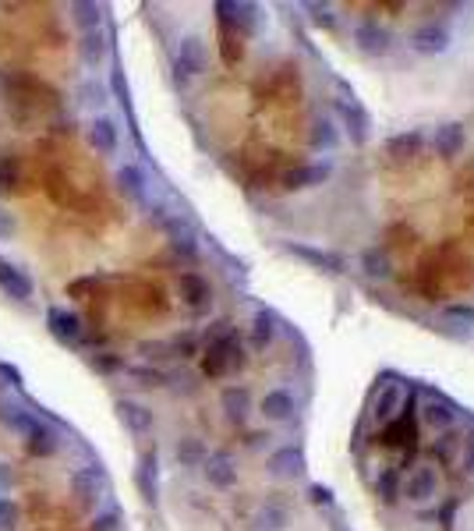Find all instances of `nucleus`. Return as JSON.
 <instances>
[{"instance_id":"obj_25","label":"nucleus","mask_w":474,"mask_h":531,"mask_svg":"<svg viewBox=\"0 0 474 531\" xmlns=\"http://www.w3.org/2000/svg\"><path fill=\"white\" fill-rule=\"evenodd\" d=\"M57 450H60V435H57V432H53L46 421H42V425H39V428H35V432L25 439V453H28V457H35V460H42V457H53Z\"/></svg>"},{"instance_id":"obj_46","label":"nucleus","mask_w":474,"mask_h":531,"mask_svg":"<svg viewBox=\"0 0 474 531\" xmlns=\"http://www.w3.org/2000/svg\"><path fill=\"white\" fill-rule=\"evenodd\" d=\"M308 11H311V21H315V25H322V28H333V25H336L333 7H325V4H311Z\"/></svg>"},{"instance_id":"obj_16","label":"nucleus","mask_w":474,"mask_h":531,"mask_svg":"<svg viewBox=\"0 0 474 531\" xmlns=\"http://www.w3.org/2000/svg\"><path fill=\"white\" fill-rule=\"evenodd\" d=\"M46 326H50V333H53L60 343H67V347L81 343V336H85L81 319H78L74 312H67V308H50V312H46Z\"/></svg>"},{"instance_id":"obj_6","label":"nucleus","mask_w":474,"mask_h":531,"mask_svg":"<svg viewBox=\"0 0 474 531\" xmlns=\"http://www.w3.org/2000/svg\"><path fill=\"white\" fill-rule=\"evenodd\" d=\"M173 71H177L180 81H184V78H198V74L205 71V46H202L198 35H184V39L177 42Z\"/></svg>"},{"instance_id":"obj_11","label":"nucleus","mask_w":474,"mask_h":531,"mask_svg":"<svg viewBox=\"0 0 474 531\" xmlns=\"http://www.w3.org/2000/svg\"><path fill=\"white\" fill-rule=\"evenodd\" d=\"M463 145H467V131H463V124L460 120H446V124H439L435 131H432V149H435V156L439 159H456L460 152H463Z\"/></svg>"},{"instance_id":"obj_32","label":"nucleus","mask_w":474,"mask_h":531,"mask_svg":"<svg viewBox=\"0 0 474 531\" xmlns=\"http://www.w3.org/2000/svg\"><path fill=\"white\" fill-rule=\"evenodd\" d=\"M21 184V159L14 156V152H4L0 156V191L7 195V191H14Z\"/></svg>"},{"instance_id":"obj_54","label":"nucleus","mask_w":474,"mask_h":531,"mask_svg":"<svg viewBox=\"0 0 474 531\" xmlns=\"http://www.w3.org/2000/svg\"><path fill=\"white\" fill-rule=\"evenodd\" d=\"M244 442H248V446H262V442H269V432H251Z\"/></svg>"},{"instance_id":"obj_2","label":"nucleus","mask_w":474,"mask_h":531,"mask_svg":"<svg viewBox=\"0 0 474 531\" xmlns=\"http://www.w3.org/2000/svg\"><path fill=\"white\" fill-rule=\"evenodd\" d=\"M378 442L389 450H403V467L417 457V418H414V393H407V404H400V414L389 418L378 432Z\"/></svg>"},{"instance_id":"obj_20","label":"nucleus","mask_w":474,"mask_h":531,"mask_svg":"<svg viewBox=\"0 0 474 531\" xmlns=\"http://www.w3.org/2000/svg\"><path fill=\"white\" fill-rule=\"evenodd\" d=\"M113 184H117V191H120L124 198H131V202H138V205H145V202H149V181H145L141 166L124 163V166L113 173Z\"/></svg>"},{"instance_id":"obj_29","label":"nucleus","mask_w":474,"mask_h":531,"mask_svg":"<svg viewBox=\"0 0 474 531\" xmlns=\"http://www.w3.org/2000/svg\"><path fill=\"white\" fill-rule=\"evenodd\" d=\"M81 60H85V67H99L103 64V57H106V35L96 28V32H85L81 35Z\"/></svg>"},{"instance_id":"obj_36","label":"nucleus","mask_w":474,"mask_h":531,"mask_svg":"<svg viewBox=\"0 0 474 531\" xmlns=\"http://www.w3.org/2000/svg\"><path fill=\"white\" fill-rule=\"evenodd\" d=\"M99 11H103L99 4H74V21H78V28L96 32V28H99V21H103V14H99Z\"/></svg>"},{"instance_id":"obj_3","label":"nucleus","mask_w":474,"mask_h":531,"mask_svg":"<svg viewBox=\"0 0 474 531\" xmlns=\"http://www.w3.org/2000/svg\"><path fill=\"white\" fill-rule=\"evenodd\" d=\"M103 492H106V471L99 464H85L71 474V496L81 510H92Z\"/></svg>"},{"instance_id":"obj_34","label":"nucleus","mask_w":474,"mask_h":531,"mask_svg":"<svg viewBox=\"0 0 474 531\" xmlns=\"http://www.w3.org/2000/svg\"><path fill=\"white\" fill-rule=\"evenodd\" d=\"M375 492H378V499L386 506H396V499H400V478H396V471H382L375 478Z\"/></svg>"},{"instance_id":"obj_40","label":"nucleus","mask_w":474,"mask_h":531,"mask_svg":"<svg viewBox=\"0 0 474 531\" xmlns=\"http://www.w3.org/2000/svg\"><path fill=\"white\" fill-rule=\"evenodd\" d=\"M255 524H258V531H283V527H287V513H283L279 506H265V510L255 517Z\"/></svg>"},{"instance_id":"obj_42","label":"nucleus","mask_w":474,"mask_h":531,"mask_svg":"<svg viewBox=\"0 0 474 531\" xmlns=\"http://www.w3.org/2000/svg\"><path fill=\"white\" fill-rule=\"evenodd\" d=\"M21 85H25V78H18L14 71H0V99L4 103H14V96H18Z\"/></svg>"},{"instance_id":"obj_23","label":"nucleus","mask_w":474,"mask_h":531,"mask_svg":"<svg viewBox=\"0 0 474 531\" xmlns=\"http://www.w3.org/2000/svg\"><path fill=\"white\" fill-rule=\"evenodd\" d=\"M354 42H357V50H361V53L382 57V53H389V42H393V35H389L386 28H378L375 21H361V25L354 28Z\"/></svg>"},{"instance_id":"obj_53","label":"nucleus","mask_w":474,"mask_h":531,"mask_svg":"<svg viewBox=\"0 0 474 531\" xmlns=\"http://www.w3.org/2000/svg\"><path fill=\"white\" fill-rule=\"evenodd\" d=\"M325 527H329V531H350V524H347V520H343V517H340V513H333V517H329V524H325Z\"/></svg>"},{"instance_id":"obj_14","label":"nucleus","mask_w":474,"mask_h":531,"mask_svg":"<svg viewBox=\"0 0 474 531\" xmlns=\"http://www.w3.org/2000/svg\"><path fill=\"white\" fill-rule=\"evenodd\" d=\"M410 50L414 53H446L449 50V28L446 25H435V21H424V25H417L414 32H410Z\"/></svg>"},{"instance_id":"obj_33","label":"nucleus","mask_w":474,"mask_h":531,"mask_svg":"<svg viewBox=\"0 0 474 531\" xmlns=\"http://www.w3.org/2000/svg\"><path fill=\"white\" fill-rule=\"evenodd\" d=\"M78 103H81L85 110H103V106H106V88H103L96 78H85V81L78 85Z\"/></svg>"},{"instance_id":"obj_19","label":"nucleus","mask_w":474,"mask_h":531,"mask_svg":"<svg viewBox=\"0 0 474 531\" xmlns=\"http://www.w3.org/2000/svg\"><path fill=\"white\" fill-rule=\"evenodd\" d=\"M0 290H4L7 297H14V301H32L35 283H32V276H28L25 269H18L14 262L0 258Z\"/></svg>"},{"instance_id":"obj_26","label":"nucleus","mask_w":474,"mask_h":531,"mask_svg":"<svg viewBox=\"0 0 474 531\" xmlns=\"http://www.w3.org/2000/svg\"><path fill=\"white\" fill-rule=\"evenodd\" d=\"M421 145H424V138H421V131H400V135H393L389 142H386V152L393 156V159H414L417 152H421Z\"/></svg>"},{"instance_id":"obj_5","label":"nucleus","mask_w":474,"mask_h":531,"mask_svg":"<svg viewBox=\"0 0 474 531\" xmlns=\"http://www.w3.org/2000/svg\"><path fill=\"white\" fill-rule=\"evenodd\" d=\"M435 492H439V474L432 464H414L400 481V496L407 503H428L435 499Z\"/></svg>"},{"instance_id":"obj_39","label":"nucleus","mask_w":474,"mask_h":531,"mask_svg":"<svg viewBox=\"0 0 474 531\" xmlns=\"http://www.w3.org/2000/svg\"><path fill=\"white\" fill-rule=\"evenodd\" d=\"M131 379H134L138 386H145V389H159V386L170 382V375L159 372V368H131Z\"/></svg>"},{"instance_id":"obj_21","label":"nucleus","mask_w":474,"mask_h":531,"mask_svg":"<svg viewBox=\"0 0 474 531\" xmlns=\"http://www.w3.org/2000/svg\"><path fill=\"white\" fill-rule=\"evenodd\" d=\"M177 290H180V297H184V304H187L191 312H205V308L212 304V290H209V283H205L198 273H180Z\"/></svg>"},{"instance_id":"obj_17","label":"nucleus","mask_w":474,"mask_h":531,"mask_svg":"<svg viewBox=\"0 0 474 531\" xmlns=\"http://www.w3.org/2000/svg\"><path fill=\"white\" fill-rule=\"evenodd\" d=\"M202 474H205V481H209L212 489H219V492H226V489L237 485V464H233L230 453H209L205 464H202Z\"/></svg>"},{"instance_id":"obj_30","label":"nucleus","mask_w":474,"mask_h":531,"mask_svg":"<svg viewBox=\"0 0 474 531\" xmlns=\"http://www.w3.org/2000/svg\"><path fill=\"white\" fill-rule=\"evenodd\" d=\"M173 453H177V464H180V467H202V464H205V457H209V453H205V442H202V439H195V435L180 439Z\"/></svg>"},{"instance_id":"obj_7","label":"nucleus","mask_w":474,"mask_h":531,"mask_svg":"<svg viewBox=\"0 0 474 531\" xmlns=\"http://www.w3.org/2000/svg\"><path fill=\"white\" fill-rule=\"evenodd\" d=\"M283 251H287V255H294V258H301V262H308V266H311V269H318V273H329V276L343 273V258H340L336 251L311 248V244H301V241H287V244H283Z\"/></svg>"},{"instance_id":"obj_55","label":"nucleus","mask_w":474,"mask_h":531,"mask_svg":"<svg viewBox=\"0 0 474 531\" xmlns=\"http://www.w3.org/2000/svg\"><path fill=\"white\" fill-rule=\"evenodd\" d=\"M467 474H474V446H470V453H467Z\"/></svg>"},{"instance_id":"obj_13","label":"nucleus","mask_w":474,"mask_h":531,"mask_svg":"<svg viewBox=\"0 0 474 531\" xmlns=\"http://www.w3.org/2000/svg\"><path fill=\"white\" fill-rule=\"evenodd\" d=\"M0 425L14 435H21V442L42 425V418H35L28 407H21L18 400H0Z\"/></svg>"},{"instance_id":"obj_15","label":"nucleus","mask_w":474,"mask_h":531,"mask_svg":"<svg viewBox=\"0 0 474 531\" xmlns=\"http://www.w3.org/2000/svg\"><path fill=\"white\" fill-rule=\"evenodd\" d=\"M113 414H117V421L131 432V435H145L149 428H152V411L141 404V400H131V396H120L117 404H113Z\"/></svg>"},{"instance_id":"obj_35","label":"nucleus","mask_w":474,"mask_h":531,"mask_svg":"<svg viewBox=\"0 0 474 531\" xmlns=\"http://www.w3.org/2000/svg\"><path fill=\"white\" fill-rule=\"evenodd\" d=\"M336 142H340V135L333 131V124L325 117L311 124V149H325L329 152V149H336Z\"/></svg>"},{"instance_id":"obj_4","label":"nucleus","mask_w":474,"mask_h":531,"mask_svg":"<svg viewBox=\"0 0 474 531\" xmlns=\"http://www.w3.org/2000/svg\"><path fill=\"white\" fill-rule=\"evenodd\" d=\"M216 21L230 32H237L241 39L258 32V7L255 4H233V0H219L216 4Z\"/></svg>"},{"instance_id":"obj_38","label":"nucleus","mask_w":474,"mask_h":531,"mask_svg":"<svg viewBox=\"0 0 474 531\" xmlns=\"http://www.w3.org/2000/svg\"><path fill=\"white\" fill-rule=\"evenodd\" d=\"M219 39H223V42H219V46H223V60H226V64H237V60H241V53H244V46H241V35L219 25Z\"/></svg>"},{"instance_id":"obj_49","label":"nucleus","mask_w":474,"mask_h":531,"mask_svg":"<svg viewBox=\"0 0 474 531\" xmlns=\"http://www.w3.org/2000/svg\"><path fill=\"white\" fill-rule=\"evenodd\" d=\"M14 234H18L14 212H4V209H0V241H7V237H14Z\"/></svg>"},{"instance_id":"obj_51","label":"nucleus","mask_w":474,"mask_h":531,"mask_svg":"<svg viewBox=\"0 0 474 531\" xmlns=\"http://www.w3.org/2000/svg\"><path fill=\"white\" fill-rule=\"evenodd\" d=\"M14 489V467L11 464H0V496H7Z\"/></svg>"},{"instance_id":"obj_24","label":"nucleus","mask_w":474,"mask_h":531,"mask_svg":"<svg viewBox=\"0 0 474 531\" xmlns=\"http://www.w3.org/2000/svg\"><path fill=\"white\" fill-rule=\"evenodd\" d=\"M258 411H262L265 421H290L294 411H297V404H294V396H290L287 389H269V393L262 396Z\"/></svg>"},{"instance_id":"obj_22","label":"nucleus","mask_w":474,"mask_h":531,"mask_svg":"<svg viewBox=\"0 0 474 531\" xmlns=\"http://www.w3.org/2000/svg\"><path fill=\"white\" fill-rule=\"evenodd\" d=\"M456 404L453 400H442V396H432L424 407H421V421L428 425V428H435V432H449V428H456Z\"/></svg>"},{"instance_id":"obj_28","label":"nucleus","mask_w":474,"mask_h":531,"mask_svg":"<svg viewBox=\"0 0 474 531\" xmlns=\"http://www.w3.org/2000/svg\"><path fill=\"white\" fill-rule=\"evenodd\" d=\"M396 411H400V389H396L393 382H382V386H378V400L371 404V418H375L378 425H386L389 418H396Z\"/></svg>"},{"instance_id":"obj_18","label":"nucleus","mask_w":474,"mask_h":531,"mask_svg":"<svg viewBox=\"0 0 474 531\" xmlns=\"http://www.w3.org/2000/svg\"><path fill=\"white\" fill-rule=\"evenodd\" d=\"M134 485H138V492H141L145 503L159 499V453H156V446L141 453V460L134 467Z\"/></svg>"},{"instance_id":"obj_10","label":"nucleus","mask_w":474,"mask_h":531,"mask_svg":"<svg viewBox=\"0 0 474 531\" xmlns=\"http://www.w3.org/2000/svg\"><path fill=\"white\" fill-rule=\"evenodd\" d=\"M85 138H88L92 152H99V156H113V152H117V145H120L117 120H113V117H106V113H96V117L88 120V127H85Z\"/></svg>"},{"instance_id":"obj_52","label":"nucleus","mask_w":474,"mask_h":531,"mask_svg":"<svg viewBox=\"0 0 474 531\" xmlns=\"http://www.w3.org/2000/svg\"><path fill=\"white\" fill-rule=\"evenodd\" d=\"M453 510H456V499H449L442 506V531H453Z\"/></svg>"},{"instance_id":"obj_8","label":"nucleus","mask_w":474,"mask_h":531,"mask_svg":"<svg viewBox=\"0 0 474 531\" xmlns=\"http://www.w3.org/2000/svg\"><path fill=\"white\" fill-rule=\"evenodd\" d=\"M265 471L279 481H294L308 471V460H304V450L301 446H279L269 460H265Z\"/></svg>"},{"instance_id":"obj_43","label":"nucleus","mask_w":474,"mask_h":531,"mask_svg":"<svg viewBox=\"0 0 474 531\" xmlns=\"http://www.w3.org/2000/svg\"><path fill=\"white\" fill-rule=\"evenodd\" d=\"M117 527H120V513H117V510H103V513H96L92 524H88V531H117Z\"/></svg>"},{"instance_id":"obj_37","label":"nucleus","mask_w":474,"mask_h":531,"mask_svg":"<svg viewBox=\"0 0 474 531\" xmlns=\"http://www.w3.org/2000/svg\"><path fill=\"white\" fill-rule=\"evenodd\" d=\"M361 262H364V273H368L371 280H386V276H389V258H386L382 251H375V248H368Z\"/></svg>"},{"instance_id":"obj_41","label":"nucleus","mask_w":474,"mask_h":531,"mask_svg":"<svg viewBox=\"0 0 474 531\" xmlns=\"http://www.w3.org/2000/svg\"><path fill=\"white\" fill-rule=\"evenodd\" d=\"M442 319L446 322H463V326H474V304H446V312H442Z\"/></svg>"},{"instance_id":"obj_50","label":"nucleus","mask_w":474,"mask_h":531,"mask_svg":"<svg viewBox=\"0 0 474 531\" xmlns=\"http://www.w3.org/2000/svg\"><path fill=\"white\" fill-rule=\"evenodd\" d=\"M0 379H7L4 386H11V389H21V372H18L14 365H0Z\"/></svg>"},{"instance_id":"obj_47","label":"nucleus","mask_w":474,"mask_h":531,"mask_svg":"<svg viewBox=\"0 0 474 531\" xmlns=\"http://www.w3.org/2000/svg\"><path fill=\"white\" fill-rule=\"evenodd\" d=\"M113 88H117V99H120V106L131 113V92H127V81H124V74H120V71H113Z\"/></svg>"},{"instance_id":"obj_1","label":"nucleus","mask_w":474,"mask_h":531,"mask_svg":"<svg viewBox=\"0 0 474 531\" xmlns=\"http://www.w3.org/2000/svg\"><path fill=\"white\" fill-rule=\"evenodd\" d=\"M241 368H244V347L237 340V329L205 343V350H202V375L205 379H223V375L241 372Z\"/></svg>"},{"instance_id":"obj_9","label":"nucleus","mask_w":474,"mask_h":531,"mask_svg":"<svg viewBox=\"0 0 474 531\" xmlns=\"http://www.w3.org/2000/svg\"><path fill=\"white\" fill-rule=\"evenodd\" d=\"M336 110H340V117H343V124H347L350 138H354L357 145H361V142H368L371 117H368V110L357 103V96H354V92H343V96L336 99Z\"/></svg>"},{"instance_id":"obj_45","label":"nucleus","mask_w":474,"mask_h":531,"mask_svg":"<svg viewBox=\"0 0 474 531\" xmlns=\"http://www.w3.org/2000/svg\"><path fill=\"white\" fill-rule=\"evenodd\" d=\"M14 524H18V506H14V499L0 496V527H4V531H11Z\"/></svg>"},{"instance_id":"obj_31","label":"nucleus","mask_w":474,"mask_h":531,"mask_svg":"<svg viewBox=\"0 0 474 531\" xmlns=\"http://www.w3.org/2000/svg\"><path fill=\"white\" fill-rule=\"evenodd\" d=\"M272 340H276V315L272 312H258L255 322H251V343L258 350H265Z\"/></svg>"},{"instance_id":"obj_27","label":"nucleus","mask_w":474,"mask_h":531,"mask_svg":"<svg viewBox=\"0 0 474 531\" xmlns=\"http://www.w3.org/2000/svg\"><path fill=\"white\" fill-rule=\"evenodd\" d=\"M219 404H223V411H226L230 421H244V414L251 407V393H248V386H226L223 396H219Z\"/></svg>"},{"instance_id":"obj_44","label":"nucleus","mask_w":474,"mask_h":531,"mask_svg":"<svg viewBox=\"0 0 474 531\" xmlns=\"http://www.w3.org/2000/svg\"><path fill=\"white\" fill-rule=\"evenodd\" d=\"M308 503H311V506H333L336 499H333V489H329V485L315 481V485H308Z\"/></svg>"},{"instance_id":"obj_12","label":"nucleus","mask_w":474,"mask_h":531,"mask_svg":"<svg viewBox=\"0 0 474 531\" xmlns=\"http://www.w3.org/2000/svg\"><path fill=\"white\" fill-rule=\"evenodd\" d=\"M329 173H333V166H329L325 159L301 163V166H294V170H287V173H283V188H287V191L318 188V184H325V181H329Z\"/></svg>"},{"instance_id":"obj_48","label":"nucleus","mask_w":474,"mask_h":531,"mask_svg":"<svg viewBox=\"0 0 474 531\" xmlns=\"http://www.w3.org/2000/svg\"><path fill=\"white\" fill-rule=\"evenodd\" d=\"M92 365H96L99 372H117V368H124L117 354H113V358H110V354H92Z\"/></svg>"}]
</instances>
